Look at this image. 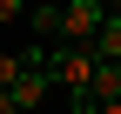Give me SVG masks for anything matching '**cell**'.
<instances>
[{"mask_svg": "<svg viewBox=\"0 0 121 114\" xmlns=\"http://www.w3.org/2000/svg\"><path fill=\"white\" fill-rule=\"evenodd\" d=\"M101 20H108V0H67L60 7V40L67 47H94Z\"/></svg>", "mask_w": 121, "mask_h": 114, "instance_id": "1", "label": "cell"}, {"mask_svg": "<svg viewBox=\"0 0 121 114\" xmlns=\"http://www.w3.org/2000/svg\"><path fill=\"white\" fill-rule=\"evenodd\" d=\"M7 94H13V107H20V114H34V107H40V101L54 94V74H47V67H27V74L13 81Z\"/></svg>", "mask_w": 121, "mask_h": 114, "instance_id": "2", "label": "cell"}, {"mask_svg": "<svg viewBox=\"0 0 121 114\" xmlns=\"http://www.w3.org/2000/svg\"><path fill=\"white\" fill-rule=\"evenodd\" d=\"M94 61H114V67H121V13L101 20V34H94Z\"/></svg>", "mask_w": 121, "mask_h": 114, "instance_id": "3", "label": "cell"}, {"mask_svg": "<svg viewBox=\"0 0 121 114\" xmlns=\"http://www.w3.org/2000/svg\"><path fill=\"white\" fill-rule=\"evenodd\" d=\"M108 101H121V67H114V61H101V74H94V114L108 107Z\"/></svg>", "mask_w": 121, "mask_h": 114, "instance_id": "4", "label": "cell"}, {"mask_svg": "<svg viewBox=\"0 0 121 114\" xmlns=\"http://www.w3.org/2000/svg\"><path fill=\"white\" fill-rule=\"evenodd\" d=\"M27 27H34L40 40H54V34H60V7H47V0H40V7H27Z\"/></svg>", "mask_w": 121, "mask_h": 114, "instance_id": "5", "label": "cell"}, {"mask_svg": "<svg viewBox=\"0 0 121 114\" xmlns=\"http://www.w3.org/2000/svg\"><path fill=\"white\" fill-rule=\"evenodd\" d=\"M20 74H27V61H20V54H0V94H7Z\"/></svg>", "mask_w": 121, "mask_h": 114, "instance_id": "6", "label": "cell"}, {"mask_svg": "<svg viewBox=\"0 0 121 114\" xmlns=\"http://www.w3.org/2000/svg\"><path fill=\"white\" fill-rule=\"evenodd\" d=\"M7 20H27V0H0V27Z\"/></svg>", "mask_w": 121, "mask_h": 114, "instance_id": "7", "label": "cell"}, {"mask_svg": "<svg viewBox=\"0 0 121 114\" xmlns=\"http://www.w3.org/2000/svg\"><path fill=\"white\" fill-rule=\"evenodd\" d=\"M0 114H20V107H13V94H0Z\"/></svg>", "mask_w": 121, "mask_h": 114, "instance_id": "8", "label": "cell"}, {"mask_svg": "<svg viewBox=\"0 0 121 114\" xmlns=\"http://www.w3.org/2000/svg\"><path fill=\"white\" fill-rule=\"evenodd\" d=\"M101 114H121V101H108V107H101Z\"/></svg>", "mask_w": 121, "mask_h": 114, "instance_id": "9", "label": "cell"}, {"mask_svg": "<svg viewBox=\"0 0 121 114\" xmlns=\"http://www.w3.org/2000/svg\"><path fill=\"white\" fill-rule=\"evenodd\" d=\"M108 13H121V0H108Z\"/></svg>", "mask_w": 121, "mask_h": 114, "instance_id": "10", "label": "cell"}]
</instances>
